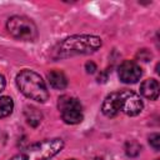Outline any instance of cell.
<instances>
[{"mask_svg": "<svg viewBox=\"0 0 160 160\" xmlns=\"http://www.w3.org/2000/svg\"><path fill=\"white\" fill-rule=\"evenodd\" d=\"M102 45L99 36L95 35H72L58 42L51 50V58L66 59L75 55H88L98 51Z\"/></svg>", "mask_w": 160, "mask_h": 160, "instance_id": "cell-1", "label": "cell"}, {"mask_svg": "<svg viewBox=\"0 0 160 160\" xmlns=\"http://www.w3.org/2000/svg\"><path fill=\"white\" fill-rule=\"evenodd\" d=\"M16 85L20 91L31 100L45 102L49 99V91L42 78L32 70H21L16 76Z\"/></svg>", "mask_w": 160, "mask_h": 160, "instance_id": "cell-2", "label": "cell"}, {"mask_svg": "<svg viewBox=\"0 0 160 160\" xmlns=\"http://www.w3.org/2000/svg\"><path fill=\"white\" fill-rule=\"evenodd\" d=\"M62 148L64 141L61 139H49L26 148L18 155L12 156L10 160H49L56 154H59Z\"/></svg>", "mask_w": 160, "mask_h": 160, "instance_id": "cell-3", "label": "cell"}, {"mask_svg": "<svg viewBox=\"0 0 160 160\" xmlns=\"http://www.w3.org/2000/svg\"><path fill=\"white\" fill-rule=\"evenodd\" d=\"M6 30L9 34L21 41H35L38 39V28L34 21L26 16L15 15L11 16L6 22Z\"/></svg>", "mask_w": 160, "mask_h": 160, "instance_id": "cell-4", "label": "cell"}, {"mask_svg": "<svg viewBox=\"0 0 160 160\" xmlns=\"http://www.w3.org/2000/svg\"><path fill=\"white\" fill-rule=\"evenodd\" d=\"M58 106L61 114V119L70 125H75L82 121L84 115H82V106L80 101L76 98L69 96V95H62L59 98Z\"/></svg>", "mask_w": 160, "mask_h": 160, "instance_id": "cell-5", "label": "cell"}, {"mask_svg": "<svg viewBox=\"0 0 160 160\" xmlns=\"http://www.w3.org/2000/svg\"><path fill=\"white\" fill-rule=\"evenodd\" d=\"M118 101H119V110L129 116H135L140 114L144 108L140 96L131 90L118 91Z\"/></svg>", "mask_w": 160, "mask_h": 160, "instance_id": "cell-6", "label": "cell"}, {"mask_svg": "<svg viewBox=\"0 0 160 160\" xmlns=\"http://www.w3.org/2000/svg\"><path fill=\"white\" fill-rule=\"evenodd\" d=\"M119 79L125 84H135L138 80H140L142 71L139 64H136L132 60H125L120 64L119 70Z\"/></svg>", "mask_w": 160, "mask_h": 160, "instance_id": "cell-7", "label": "cell"}, {"mask_svg": "<svg viewBox=\"0 0 160 160\" xmlns=\"http://www.w3.org/2000/svg\"><path fill=\"white\" fill-rule=\"evenodd\" d=\"M101 111L108 118H114L120 112L119 101H118V91L116 92H111L105 98V100H104V102L101 105Z\"/></svg>", "mask_w": 160, "mask_h": 160, "instance_id": "cell-8", "label": "cell"}, {"mask_svg": "<svg viewBox=\"0 0 160 160\" xmlns=\"http://www.w3.org/2000/svg\"><path fill=\"white\" fill-rule=\"evenodd\" d=\"M159 90L160 86L155 79H148L140 85V94L149 100H156L159 96Z\"/></svg>", "mask_w": 160, "mask_h": 160, "instance_id": "cell-9", "label": "cell"}, {"mask_svg": "<svg viewBox=\"0 0 160 160\" xmlns=\"http://www.w3.org/2000/svg\"><path fill=\"white\" fill-rule=\"evenodd\" d=\"M48 79H49V84L51 85V88L56 90H64L68 86V79L65 74L60 70H51L48 74Z\"/></svg>", "mask_w": 160, "mask_h": 160, "instance_id": "cell-10", "label": "cell"}, {"mask_svg": "<svg viewBox=\"0 0 160 160\" xmlns=\"http://www.w3.org/2000/svg\"><path fill=\"white\" fill-rule=\"evenodd\" d=\"M25 116H26L28 122H29L31 126H34V128H36V126L41 122V119H42L41 112H40L36 108H32V106L26 108V110H25Z\"/></svg>", "mask_w": 160, "mask_h": 160, "instance_id": "cell-11", "label": "cell"}, {"mask_svg": "<svg viewBox=\"0 0 160 160\" xmlns=\"http://www.w3.org/2000/svg\"><path fill=\"white\" fill-rule=\"evenodd\" d=\"M14 101L10 96H0V119L6 118L12 112Z\"/></svg>", "mask_w": 160, "mask_h": 160, "instance_id": "cell-12", "label": "cell"}, {"mask_svg": "<svg viewBox=\"0 0 160 160\" xmlns=\"http://www.w3.org/2000/svg\"><path fill=\"white\" fill-rule=\"evenodd\" d=\"M125 151L129 156H138L141 151V146L139 142L131 140V141H128L126 145H125Z\"/></svg>", "mask_w": 160, "mask_h": 160, "instance_id": "cell-13", "label": "cell"}, {"mask_svg": "<svg viewBox=\"0 0 160 160\" xmlns=\"http://www.w3.org/2000/svg\"><path fill=\"white\" fill-rule=\"evenodd\" d=\"M149 142L155 150H159L160 149V135L159 134H151L149 138Z\"/></svg>", "mask_w": 160, "mask_h": 160, "instance_id": "cell-14", "label": "cell"}, {"mask_svg": "<svg viewBox=\"0 0 160 160\" xmlns=\"http://www.w3.org/2000/svg\"><path fill=\"white\" fill-rule=\"evenodd\" d=\"M136 56H138L140 60H142V61H149V60L151 59V52L148 51L146 49H142V50H140V51L138 52Z\"/></svg>", "mask_w": 160, "mask_h": 160, "instance_id": "cell-15", "label": "cell"}, {"mask_svg": "<svg viewBox=\"0 0 160 160\" xmlns=\"http://www.w3.org/2000/svg\"><path fill=\"white\" fill-rule=\"evenodd\" d=\"M85 70H86V72H89V74H94L95 70H96V64H95L94 61H88V62L85 64Z\"/></svg>", "mask_w": 160, "mask_h": 160, "instance_id": "cell-16", "label": "cell"}, {"mask_svg": "<svg viewBox=\"0 0 160 160\" xmlns=\"http://www.w3.org/2000/svg\"><path fill=\"white\" fill-rule=\"evenodd\" d=\"M5 85H6V81H5V78L0 74V92L5 89Z\"/></svg>", "mask_w": 160, "mask_h": 160, "instance_id": "cell-17", "label": "cell"}, {"mask_svg": "<svg viewBox=\"0 0 160 160\" xmlns=\"http://www.w3.org/2000/svg\"><path fill=\"white\" fill-rule=\"evenodd\" d=\"M69 160H75V159H69Z\"/></svg>", "mask_w": 160, "mask_h": 160, "instance_id": "cell-18", "label": "cell"}]
</instances>
